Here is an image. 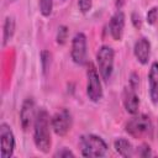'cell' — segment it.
<instances>
[{
  "mask_svg": "<svg viewBox=\"0 0 158 158\" xmlns=\"http://www.w3.org/2000/svg\"><path fill=\"white\" fill-rule=\"evenodd\" d=\"M33 142L38 151L48 153L51 149V130H49V115L47 110L40 109L36 114L33 122Z\"/></svg>",
  "mask_w": 158,
  "mask_h": 158,
  "instance_id": "1",
  "label": "cell"
},
{
  "mask_svg": "<svg viewBox=\"0 0 158 158\" xmlns=\"http://www.w3.org/2000/svg\"><path fill=\"white\" fill-rule=\"evenodd\" d=\"M80 151L84 157H104L107 152V144L99 136L85 135L80 138Z\"/></svg>",
  "mask_w": 158,
  "mask_h": 158,
  "instance_id": "2",
  "label": "cell"
},
{
  "mask_svg": "<svg viewBox=\"0 0 158 158\" xmlns=\"http://www.w3.org/2000/svg\"><path fill=\"white\" fill-rule=\"evenodd\" d=\"M114 57L115 52L110 46H102L96 53V63L98 69L101 75V78L107 81L111 78L112 70H114Z\"/></svg>",
  "mask_w": 158,
  "mask_h": 158,
  "instance_id": "3",
  "label": "cell"
},
{
  "mask_svg": "<svg viewBox=\"0 0 158 158\" xmlns=\"http://www.w3.org/2000/svg\"><path fill=\"white\" fill-rule=\"evenodd\" d=\"M86 95L93 102H98L102 98V86L100 81V77L98 69L93 63H89L86 70Z\"/></svg>",
  "mask_w": 158,
  "mask_h": 158,
  "instance_id": "4",
  "label": "cell"
},
{
  "mask_svg": "<svg viewBox=\"0 0 158 158\" xmlns=\"http://www.w3.org/2000/svg\"><path fill=\"white\" fill-rule=\"evenodd\" d=\"M152 128L151 120L147 115H138L132 117L125 126L126 132L133 138H141L147 135Z\"/></svg>",
  "mask_w": 158,
  "mask_h": 158,
  "instance_id": "5",
  "label": "cell"
},
{
  "mask_svg": "<svg viewBox=\"0 0 158 158\" xmlns=\"http://www.w3.org/2000/svg\"><path fill=\"white\" fill-rule=\"evenodd\" d=\"M86 37L83 32L75 33V36L72 40V49L70 56L75 64L84 65L88 62L86 58Z\"/></svg>",
  "mask_w": 158,
  "mask_h": 158,
  "instance_id": "6",
  "label": "cell"
},
{
  "mask_svg": "<svg viewBox=\"0 0 158 158\" xmlns=\"http://www.w3.org/2000/svg\"><path fill=\"white\" fill-rule=\"evenodd\" d=\"M51 126L54 131L56 135L58 136H65L70 127H72V115L67 109H62L57 111L52 120H51Z\"/></svg>",
  "mask_w": 158,
  "mask_h": 158,
  "instance_id": "7",
  "label": "cell"
},
{
  "mask_svg": "<svg viewBox=\"0 0 158 158\" xmlns=\"http://www.w3.org/2000/svg\"><path fill=\"white\" fill-rule=\"evenodd\" d=\"M0 156L1 158H10L14 154L15 149V137L11 131V127L2 122L0 125Z\"/></svg>",
  "mask_w": 158,
  "mask_h": 158,
  "instance_id": "8",
  "label": "cell"
},
{
  "mask_svg": "<svg viewBox=\"0 0 158 158\" xmlns=\"http://www.w3.org/2000/svg\"><path fill=\"white\" fill-rule=\"evenodd\" d=\"M36 106H35V100L32 98H27L25 99V101L22 102L21 110H20V123L23 131H27L31 126L32 122H35V117H36Z\"/></svg>",
  "mask_w": 158,
  "mask_h": 158,
  "instance_id": "9",
  "label": "cell"
},
{
  "mask_svg": "<svg viewBox=\"0 0 158 158\" xmlns=\"http://www.w3.org/2000/svg\"><path fill=\"white\" fill-rule=\"evenodd\" d=\"M123 28H125V14L121 10H117L109 23V31L110 35L115 41H120L123 36Z\"/></svg>",
  "mask_w": 158,
  "mask_h": 158,
  "instance_id": "10",
  "label": "cell"
},
{
  "mask_svg": "<svg viewBox=\"0 0 158 158\" xmlns=\"http://www.w3.org/2000/svg\"><path fill=\"white\" fill-rule=\"evenodd\" d=\"M133 53L136 59L141 64H147L151 57V43L147 38L141 37L136 41L135 47H133Z\"/></svg>",
  "mask_w": 158,
  "mask_h": 158,
  "instance_id": "11",
  "label": "cell"
},
{
  "mask_svg": "<svg viewBox=\"0 0 158 158\" xmlns=\"http://www.w3.org/2000/svg\"><path fill=\"white\" fill-rule=\"evenodd\" d=\"M123 106L126 111L131 115H136L138 112V106H139V99L138 95L136 94V89L133 88H127L125 89L123 93Z\"/></svg>",
  "mask_w": 158,
  "mask_h": 158,
  "instance_id": "12",
  "label": "cell"
},
{
  "mask_svg": "<svg viewBox=\"0 0 158 158\" xmlns=\"http://www.w3.org/2000/svg\"><path fill=\"white\" fill-rule=\"evenodd\" d=\"M149 98L153 104H158V62H153L148 73Z\"/></svg>",
  "mask_w": 158,
  "mask_h": 158,
  "instance_id": "13",
  "label": "cell"
},
{
  "mask_svg": "<svg viewBox=\"0 0 158 158\" xmlns=\"http://www.w3.org/2000/svg\"><path fill=\"white\" fill-rule=\"evenodd\" d=\"M114 147H115L116 152H117L120 156H122V157L128 158V157L133 156V147H132L131 142H130L128 139H126V138L120 137V138L115 139Z\"/></svg>",
  "mask_w": 158,
  "mask_h": 158,
  "instance_id": "14",
  "label": "cell"
},
{
  "mask_svg": "<svg viewBox=\"0 0 158 158\" xmlns=\"http://www.w3.org/2000/svg\"><path fill=\"white\" fill-rule=\"evenodd\" d=\"M15 33V19L12 16H7L4 21L2 26V44L5 46Z\"/></svg>",
  "mask_w": 158,
  "mask_h": 158,
  "instance_id": "15",
  "label": "cell"
},
{
  "mask_svg": "<svg viewBox=\"0 0 158 158\" xmlns=\"http://www.w3.org/2000/svg\"><path fill=\"white\" fill-rule=\"evenodd\" d=\"M38 5H40V12H41L44 17H48V16L52 14L53 0H40Z\"/></svg>",
  "mask_w": 158,
  "mask_h": 158,
  "instance_id": "16",
  "label": "cell"
},
{
  "mask_svg": "<svg viewBox=\"0 0 158 158\" xmlns=\"http://www.w3.org/2000/svg\"><path fill=\"white\" fill-rule=\"evenodd\" d=\"M51 58H52V56H51V53L48 51H42V53H41V63H42V69H43V73L44 74L49 69Z\"/></svg>",
  "mask_w": 158,
  "mask_h": 158,
  "instance_id": "17",
  "label": "cell"
},
{
  "mask_svg": "<svg viewBox=\"0 0 158 158\" xmlns=\"http://www.w3.org/2000/svg\"><path fill=\"white\" fill-rule=\"evenodd\" d=\"M68 38V28L65 26H59L57 31V43L58 44H64Z\"/></svg>",
  "mask_w": 158,
  "mask_h": 158,
  "instance_id": "18",
  "label": "cell"
},
{
  "mask_svg": "<svg viewBox=\"0 0 158 158\" xmlns=\"http://www.w3.org/2000/svg\"><path fill=\"white\" fill-rule=\"evenodd\" d=\"M78 6H79V10L83 14H86L91 10L93 0H78Z\"/></svg>",
  "mask_w": 158,
  "mask_h": 158,
  "instance_id": "19",
  "label": "cell"
},
{
  "mask_svg": "<svg viewBox=\"0 0 158 158\" xmlns=\"http://www.w3.org/2000/svg\"><path fill=\"white\" fill-rule=\"evenodd\" d=\"M158 20V7H152L147 14V22L149 25H154Z\"/></svg>",
  "mask_w": 158,
  "mask_h": 158,
  "instance_id": "20",
  "label": "cell"
},
{
  "mask_svg": "<svg viewBox=\"0 0 158 158\" xmlns=\"http://www.w3.org/2000/svg\"><path fill=\"white\" fill-rule=\"evenodd\" d=\"M54 157H59V158H64V157H74V153H73L70 149H68V148H62L60 151H58V152L54 154Z\"/></svg>",
  "mask_w": 158,
  "mask_h": 158,
  "instance_id": "21",
  "label": "cell"
},
{
  "mask_svg": "<svg viewBox=\"0 0 158 158\" xmlns=\"http://www.w3.org/2000/svg\"><path fill=\"white\" fill-rule=\"evenodd\" d=\"M152 153H151V148L148 144H142L139 147V151H138V156L141 157H149Z\"/></svg>",
  "mask_w": 158,
  "mask_h": 158,
  "instance_id": "22",
  "label": "cell"
},
{
  "mask_svg": "<svg viewBox=\"0 0 158 158\" xmlns=\"http://www.w3.org/2000/svg\"><path fill=\"white\" fill-rule=\"evenodd\" d=\"M131 19H132V23H133V26H135L136 28H139V27H141V25H142L141 16H139L137 12H133V14L131 15Z\"/></svg>",
  "mask_w": 158,
  "mask_h": 158,
  "instance_id": "23",
  "label": "cell"
},
{
  "mask_svg": "<svg viewBox=\"0 0 158 158\" xmlns=\"http://www.w3.org/2000/svg\"><path fill=\"white\" fill-rule=\"evenodd\" d=\"M130 83H131V88H133V89H136L137 88V85H138V77H137V74H132L131 75V80H130Z\"/></svg>",
  "mask_w": 158,
  "mask_h": 158,
  "instance_id": "24",
  "label": "cell"
}]
</instances>
